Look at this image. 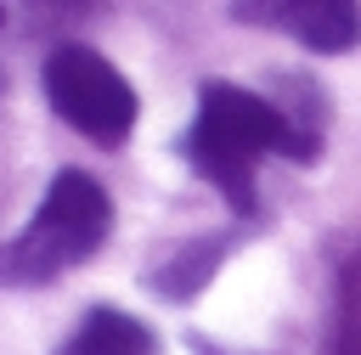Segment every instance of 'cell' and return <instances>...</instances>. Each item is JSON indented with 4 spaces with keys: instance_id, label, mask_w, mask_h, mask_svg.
<instances>
[{
    "instance_id": "4",
    "label": "cell",
    "mask_w": 361,
    "mask_h": 355,
    "mask_svg": "<svg viewBox=\"0 0 361 355\" xmlns=\"http://www.w3.org/2000/svg\"><path fill=\"white\" fill-rule=\"evenodd\" d=\"M243 28L282 34L316 56H344L361 45V0H231Z\"/></svg>"
},
{
    "instance_id": "8",
    "label": "cell",
    "mask_w": 361,
    "mask_h": 355,
    "mask_svg": "<svg viewBox=\"0 0 361 355\" xmlns=\"http://www.w3.org/2000/svg\"><path fill=\"white\" fill-rule=\"evenodd\" d=\"M322 355H361V254H350V259L338 265Z\"/></svg>"
},
{
    "instance_id": "3",
    "label": "cell",
    "mask_w": 361,
    "mask_h": 355,
    "mask_svg": "<svg viewBox=\"0 0 361 355\" xmlns=\"http://www.w3.org/2000/svg\"><path fill=\"white\" fill-rule=\"evenodd\" d=\"M45 101L68 130H79L96 147H118L135 130V113H141L130 79L102 51L73 45V39L45 56Z\"/></svg>"
},
{
    "instance_id": "7",
    "label": "cell",
    "mask_w": 361,
    "mask_h": 355,
    "mask_svg": "<svg viewBox=\"0 0 361 355\" xmlns=\"http://www.w3.org/2000/svg\"><path fill=\"white\" fill-rule=\"evenodd\" d=\"M56 355H158V338H152L130 310L96 304V310L73 327V338H68Z\"/></svg>"
},
{
    "instance_id": "2",
    "label": "cell",
    "mask_w": 361,
    "mask_h": 355,
    "mask_svg": "<svg viewBox=\"0 0 361 355\" xmlns=\"http://www.w3.org/2000/svg\"><path fill=\"white\" fill-rule=\"evenodd\" d=\"M107 225H113V203H107L102 180L85 169H62L45 186V203L34 208V220L11 242H0V287L56 282L62 270L85 265L102 248Z\"/></svg>"
},
{
    "instance_id": "1",
    "label": "cell",
    "mask_w": 361,
    "mask_h": 355,
    "mask_svg": "<svg viewBox=\"0 0 361 355\" xmlns=\"http://www.w3.org/2000/svg\"><path fill=\"white\" fill-rule=\"evenodd\" d=\"M271 152H282L276 107L265 96L231 85V79H209L197 90V113H192V130H186V163L237 214H254V175Z\"/></svg>"
},
{
    "instance_id": "5",
    "label": "cell",
    "mask_w": 361,
    "mask_h": 355,
    "mask_svg": "<svg viewBox=\"0 0 361 355\" xmlns=\"http://www.w3.org/2000/svg\"><path fill=\"white\" fill-rule=\"evenodd\" d=\"M265 101H271L276 118H282V158L316 163V152H322V141H327V90H322L310 73H276Z\"/></svg>"
},
{
    "instance_id": "6",
    "label": "cell",
    "mask_w": 361,
    "mask_h": 355,
    "mask_svg": "<svg viewBox=\"0 0 361 355\" xmlns=\"http://www.w3.org/2000/svg\"><path fill=\"white\" fill-rule=\"evenodd\" d=\"M231 231H214V237H192V242H180L175 254H164L158 265H152V276H147V287L152 293H164V299H192V293H203L209 282H214V270H220V259L231 254Z\"/></svg>"
}]
</instances>
